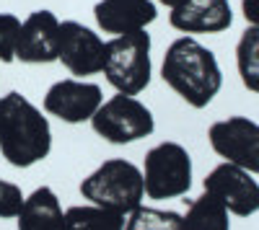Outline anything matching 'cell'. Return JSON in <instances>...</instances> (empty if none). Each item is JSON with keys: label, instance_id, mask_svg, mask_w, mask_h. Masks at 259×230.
<instances>
[{"label": "cell", "instance_id": "6da1fadb", "mask_svg": "<svg viewBox=\"0 0 259 230\" xmlns=\"http://www.w3.org/2000/svg\"><path fill=\"white\" fill-rule=\"evenodd\" d=\"M161 78L192 109H205L223 86V73L215 54L189 34L168 44L161 62Z\"/></svg>", "mask_w": 259, "mask_h": 230}, {"label": "cell", "instance_id": "7a4b0ae2", "mask_svg": "<svg viewBox=\"0 0 259 230\" xmlns=\"http://www.w3.org/2000/svg\"><path fill=\"white\" fill-rule=\"evenodd\" d=\"M52 150L50 119L18 91L0 96V153L16 168H31Z\"/></svg>", "mask_w": 259, "mask_h": 230}, {"label": "cell", "instance_id": "3957f363", "mask_svg": "<svg viewBox=\"0 0 259 230\" xmlns=\"http://www.w3.org/2000/svg\"><path fill=\"white\" fill-rule=\"evenodd\" d=\"M80 194L83 199H89V204L104 207V210H112L127 217L145 199L143 171L133 160L124 158L104 160L99 168H94L80 181Z\"/></svg>", "mask_w": 259, "mask_h": 230}, {"label": "cell", "instance_id": "277c9868", "mask_svg": "<svg viewBox=\"0 0 259 230\" xmlns=\"http://www.w3.org/2000/svg\"><path fill=\"white\" fill-rule=\"evenodd\" d=\"M104 75L117 93L138 96L150 86L153 62H150V34L133 31L106 41Z\"/></svg>", "mask_w": 259, "mask_h": 230}, {"label": "cell", "instance_id": "5b68a950", "mask_svg": "<svg viewBox=\"0 0 259 230\" xmlns=\"http://www.w3.org/2000/svg\"><path fill=\"white\" fill-rule=\"evenodd\" d=\"M143 184L148 199H177L192 189V158L179 142H158L145 153Z\"/></svg>", "mask_w": 259, "mask_h": 230}, {"label": "cell", "instance_id": "8992f818", "mask_svg": "<svg viewBox=\"0 0 259 230\" xmlns=\"http://www.w3.org/2000/svg\"><path fill=\"white\" fill-rule=\"evenodd\" d=\"M91 127L106 142L127 145V142H138L148 135H153L156 119H153V111L140 98L117 93L99 106V111L91 119Z\"/></svg>", "mask_w": 259, "mask_h": 230}, {"label": "cell", "instance_id": "52a82bcc", "mask_svg": "<svg viewBox=\"0 0 259 230\" xmlns=\"http://www.w3.org/2000/svg\"><path fill=\"white\" fill-rule=\"evenodd\" d=\"M210 148L226 163L259 176V124L249 117H228L210 124Z\"/></svg>", "mask_w": 259, "mask_h": 230}, {"label": "cell", "instance_id": "ba28073f", "mask_svg": "<svg viewBox=\"0 0 259 230\" xmlns=\"http://www.w3.org/2000/svg\"><path fill=\"white\" fill-rule=\"evenodd\" d=\"M101 103H104L101 86L83 78H62L50 86L41 106L50 117H57L68 124H83L94 119Z\"/></svg>", "mask_w": 259, "mask_h": 230}, {"label": "cell", "instance_id": "9c48e42d", "mask_svg": "<svg viewBox=\"0 0 259 230\" xmlns=\"http://www.w3.org/2000/svg\"><path fill=\"white\" fill-rule=\"evenodd\" d=\"M205 192L218 199L226 210L236 217H249L259 212V184L249 171L233 163H221L205 176Z\"/></svg>", "mask_w": 259, "mask_h": 230}, {"label": "cell", "instance_id": "30bf717a", "mask_svg": "<svg viewBox=\"0 0 259 230\" xmlns=\"http://www.w3.org/2000/svg\"><path fill=\"white\" fill-rule=\"evenodd\" d=\"M106 41L78 21H60V54L57 60L75 78L104 73Z\"/></svg>", "mask_w": 259, "mask_h": 230}, {"label": "cell", "instance_id": "8fae6325", "mask_svg": "<svg viewBox=\"0 0 259 230\" xmlns=\"http://www.w3.org/2000/svg\"><path fill=\"white\" fill-rule=\"evenodd\" d=\"M60 54V18L52 11H34L21 21V34L16 44V60L26 65L57 62Z\"/></svg>", "mask_w": 259, "mask_h": 230}, {"label": "cell", "instance_id": "7c38bea8", "mask_svg": "<svg viewBox=\"0 0 259 230\" xmlns=\"http://www.w3.org/2000/svg\"><path fill=\"white\" fill-rule=\"evenodd\" d=\"M168 21L182 34H221L233 24V11L228 0H184Z\"/></svg>", "mask_w": 259, "mask_h": 230}, {"label": "cell", "instance_id": "4fadbf2b", "mask_svg": "<svg viewBox=\"0 0 259 230\" xmlns=\"http://www.w3.org/2000/svg\"><path fill=\"white\" fill-rule=\"evenodd\" d=\"M94 16L99 29L106 34H133L143 31L148 24H153L158 8L156 0H99L94 6Z\"/></svg>", "mask_w": 259, "mask_h": 230}, {"label": "cell", "instance_id": "5bb4252c", "mask_svg": "<svg viewBox=\"0 0 259 230\" xmlns=\"http://www.w3.org/2000/svg\"><path fill=\"white\" fill-rule=\"evenodd\" d=\"M16 220L18 230H62L65 212L50 186H39L24 199V207Z\"/></svg>", "mask_w": 259, "mask_h": 230}, {"label": "cell", "instance_id": "9a60e30c", "mask_svg": "<svg viewBox=\"0 0 259 230\" xmlns=\"http://www.w3.org/2000/svg\"><path fill=\"white\" fill-rule=\"evenodd\" d=\"M228 210L210 197L207 192L197 199H192L187 212L182 215V230H231Z\"/></svg>", "mask_w": 259, "mask_h": 230}, {"label": "cell", "instance_id": "2e32d148", "mask_svg": "<svg viewBox=\"0 0 259 230\" xmlns=\"http://www.w3.org/2000/svg\"><path fill=\"white\" fill-rule=\"evenodd\" d=\"M62 230H124V215L96 204H78L65 210Z\"/></svg>", "mask_w": 259, "mask_h": 230}, {"label": "cell", "instance_id": "e0dca14e", "mask_svg": "<svg viewBox=\"0 0 259 230\" xmlns=\"http://www.w3.org/2000/svg\"><path fill=\"white\" fill-rule=\"evenodd\" d=\"M236 65L241 83L251 93H259V26H249L241 34L236 44Z\"/></svg>", "mask_w": 259, "mask_h": 230}, {"label": "cell", "instance_id": "ac0fdd59", "mask_svg": "<svg viewBox=\"0 0 259 230\" xmlns=\"http://www.w3.org/2000/svg\"><path fill=\"white\" fill-rule=\"evenodd\" d=\"M124 230H182V215L174 210H156L140 204L127 215Z\"/></svg>", "mask_w": 259, "mask_h": 230}, {"label": "cell", "instance_id": "d6986e66", "mask_svg": "<svg viewBox=\"0 0 259 230\" xmlns=\"http://www.w3.org/2000/svg\"><path fill=\"white\" fill-rule=\"evenodd\" d=\"M18 34H21V21L13 13H0V62L16 60Z\"/></svg>", "mask_w": 259, "mask_h": 230}, {"label": "cell", "instance_id": "ffe728a7", "mask_svg": "<svg viewBox=\"0 0 259 230\" xmlns=\"http://www.w3.org/2000/svg\"><path fill=\"white\" fill-rule=\"evenodd\" d=\"M24 192L21 186L13 181H3L0 179V220H8V217H18L21 207H24Z\"/></svg>", "mask_w": 259, "mask_h": 230}, {"label": "cell", "instance_id": "44dd1931", "mask_svg": "<svg viewBox=\"0 0 259 230\" xmlns=\"http://www.w3.org/2000/svg\"><path fill=\"white\" fill-rule=\"evenodd\" d=\"M241 11L249 26H259V0H241Z\"/></svg>", "mask_w": 259, "mask_h": 230}, {"label": "cell", "instance_id": "7402d4cb", "mask_svg": "<svg viewBox=\"0 0 259 230\" xmlns=\"http://www.w3.org/2000/svg\"><path fill=\"white\" fill-rule=\"evenodd\" d=\"M161 6H168V8H177V6H182L184 0H158Z\"/></svg>", "mask_w": 259, "mask_h": 230}]
</instances>
